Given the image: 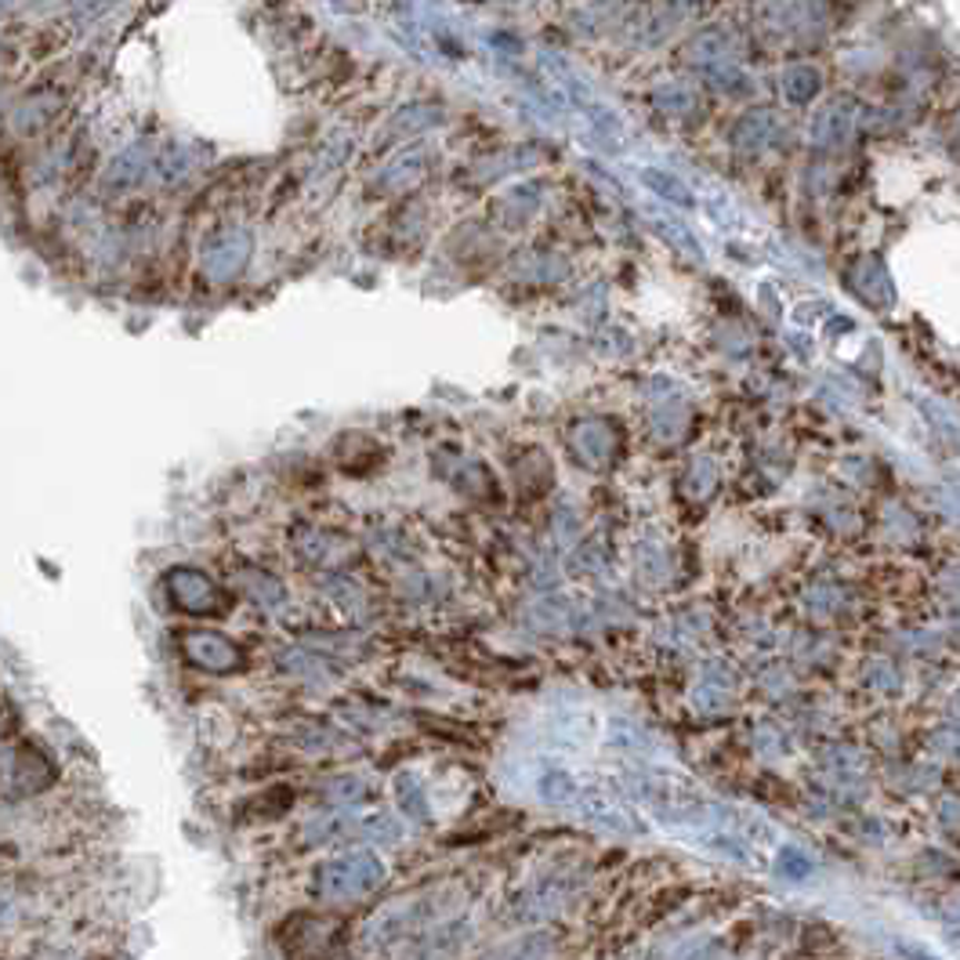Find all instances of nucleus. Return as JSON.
Segmentation results:
<instances>
[{
  "label": "nucleus",
  "instance_id": "obj_9",
  "mask_svg": "<svg viewBox=\"0 0 960 960\" xmlns=\"http://www.w3.org/2000/svg\"><path fill=\"white\" fill-rule=\"evenodd\" d=\"M555 957V939L547 931H529L512 942L497 946L486 960H552Z\"/></svg>",
  "mask_w": 960,
  "mask_h": 960
},
{
  "label": "nucleus",
  "instance_id": "obj_4",
  "mask_svg": "<svg viewBox=\"0 0 960 960\" xmlns=\"http://www.w3.org/2000/svg\"><path fill=\"white\" fill-rule=\"evenodd\" d=\"M526 787L533 790V798H540L544 805L576 808V801H580V794L587 787V779L580 772H573L569 765L555 761V758H540V761H533V772L526 779Z\"/></svg>",
  "mask_w": 960,
  "mask_h": 960
},
{
  "label": "nucleus",
  "instance_id": "obj_13",
  "mask_svg": "<svg viewBox=\"0 0 960 960\" xmlns=\"http://www.w3.org/2000/svg\"><path fill=\"white\" fill-rule=\"evenodd\" d=\"M11 910H16V907H11V899H4V896H0V924H4V921H11Z\"/></svg>",
  "mask_w": 960,
  "mask_h": 960
},
{
  "label": "nucleus",
  "instance_id": "obj_12",
  "mask_svg": "<svg viewBox=\"0 0 960 960\" xmlns=\"http://www.w3.org/2000/svg\"><path fill=\"white\" fill-rule=\"evenodd\" d=\"M776 870L784 873V877H790V881H805V877H812V859H808L801 848H784V852H779V859H776Z\"/></svg>",
  "mask_w": 960,
  "mask_h": 960
},
{
  "label": "nucleus",
  "instance_id": "obj_8",
  "mask_svg": "<svg viewBox=\"0 0 960 960\" xmlns=\"http://www.w3.org/2000/svg\"><path fill=\"white\" fill-rule=\"evenodd\" d=\"M464 946V928L461 924H443L435 931H421L410 960H449Z\"/></svg>",
  "mask_w": 960,
  "mask_h": 960
},
{
  "label": "nucleus",
  "instance_id": "obj_1",
  "mask_svg": "<svg viewBox=\"0 0 960 960\" xmlns=\"http://www.w3.org/2000/svg\"><path fill=\"white\" fill-rule=\"evenodd\" d=\"M384 877H388V867L377 852L352 848V852L323 859L312 870V896L326 907H355L384 888Z\"/></svg>",
  "mask_w": 960,
  "mask_h": 960
},
{
  "label": "nucleus",
  "instance_id": "obj_11",
  "mask_svg": "<svg viewBox=\"0 0 960 960\" xmlns=\"http://www.w3.org/2000/svg\"><path fill=\"white\" fill-rule=\"evenodd\" d=\"M323 595L331 598V606H334L337 613H345V616H355V609L363 606V592L355 587V580H348V576H341V573L326 576V580H323Z\"/></svg>",
  "mask_w": 960,
  "mask_h": 960
},
{
  "label": "nucleus",
  "instance_id": "obj_7",
  "mask_svg": "<svg viewBox=\"0 0 960 960\" xmlns=\"http://www.w3.org/2000/svg\"><path fill=\"white\" fill-rule=\"evenodd\" d=\"M352 841L374 845V848H388L395 841H403V822L388 816V812H366V816H352Z\"/></svg>",
  "mask_w": 960,
  "mask_h": 960
},
{
  "label": "nucleus",
  "instance_id": "obj_6",
  "mask_svg": "<svg viewBox=\"0 0 960 960\" xmlns=\"http://www.w3.org/2000/svg\"><path fill=\"white\" fill-rule=\"evenodd\" d=\"M236 587L254 602L257 609H265V613H276L286 602V587L265 569H240L236 573Z\"/></svg>",
  "mask_w": 960,
  "mask_h": 960
},
{
  "label": "nucleus",
  "instance_id": "obj_2",
  "mask_svg": "<svg viewBox=\"0 0 960 960\" xmlns=\"http://www.w3.org/2000/svg\"><path fill=\"white\" fill-rule=\"evenodd\" d=\"M168 598L189 616H225L232 609V595L222 584H214L203 569L174 566L168 573Z\"/></svg>",
  "mask_w": 960,
  "mask_h": 960
},
{
  "label": "nucleus",
  "instance_id": "obj_5",
  "mask_svg": "<svg viewBox=\"0 0 960 960\" xmlns=\"http://www.w3.org/2000/svg\"><path fill=\"white\" fill-rule=\"evenodd\" d=\"M320 790H323V801L331 805L334 812H355V808L370 801L374 784L355 772H345V776H331Z\"/></svg>",
  "mask_w": 960,
  "mask_h": 960
},
{
  "label": "nucleus",
  "instance_id": "obj_3",
  "mask_svg": "<svg viewBox=\"0 0 960 960\" xmlns=\"http://www.w3.org/2000/svg\"><path fill=\"white\" fill-rule=\"evenodd\" d=\"M182 653L192 667L208 670V675H236V670L246 664L243 649L232 641L222 630H211V627H196V630H185L182 635Z\"/></svg>",
  "mask_w": 960,
  "mask_h": 960
},
{
  "label": "nucleus",
  "instance_id": "obj_10",
  "mask_svg": "<svg viewBox=\"0 0 960 960\" xmlns=\"http://www.w3.org/2000/svg\"><path fill=\"white\" fill-rule=\"evenodd\" d=\"M395 801H400V812L406 819H417V822H428V794H424L421 779L414 772H403L395 776Z\"/></svg>",
  "mask_w": 960,
  "mask_h": 960
},
{
  "label": "nucleus",
  "instance_id": "obj_14",
  "mask_svg": "<svg viewBox=\"0 0 960 960\" xmlns=\"http://www.w3.org/2000/svg\"><path fill=\"white\" fill-rule=\"evenodd\" d=\"M899 950L907 953V957H917V960H939V957H928V953H921V950H917V946H899Z\"/></svg>",
  "mask_w": 960,
  "mask_h": 960
}]
</instances>
